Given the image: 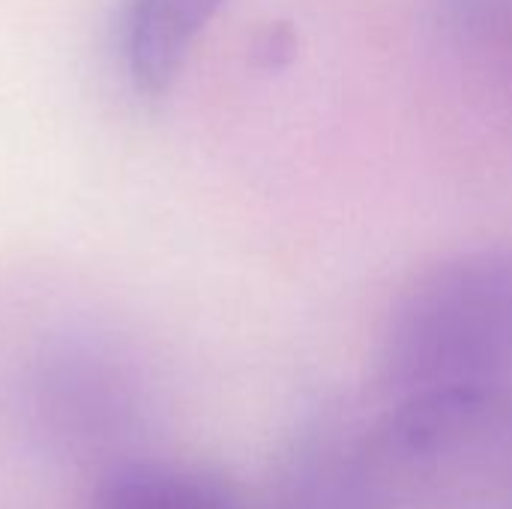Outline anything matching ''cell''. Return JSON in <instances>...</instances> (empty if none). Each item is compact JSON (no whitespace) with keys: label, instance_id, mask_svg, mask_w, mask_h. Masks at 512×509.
<instances>
[{"label":"cell","instance_id":"6da1fadb","mask_svg":"<svg viewBox=\"0 0 512 509\" xmlns=\"http://www.w3.org/2000/svg\"><path fill=\"white\" fill-rule=\"evenodd\" d=\"M354 459L372 509H512V384L393 402Z\"/></svg>","mask_w":512,"mask_h":509},{"label":"cell","instance_id":"7a4b0ae2","mask_svg":"<svg viewBox=\"0 0 512 509\" xmlns=\"http://www.w3.org/2000/svg\"><path fill=\"white\" fill-rule=\"evenodd\" d=\"M378 378L393 402L512 384V249H471L420 273L393 303Z\"/></svg>","mask_w":512,"mask_h":509},{"label":"cell","instance_id":"3957f363","mask_svg":"<svg viewBox=\"0 0 512 509\" xmlns=\"http://www.w3.org/2000/svg\"><path fill=\"white\" fill-rule=\"evenodd\" d=\"M36 417L69 441H102L129 429L138 396L129 363L111 348L72 339L39 357L30 375Z\"/></svg>","mask_w":512,"mask_h":509},{"label":"cell","instance_id":"277c9868","mask_svg":"<svg viewBox=\"0 0 512 509\" xmlns=\"http://www.w3.org/2000/svg\"><path fill=\"white\" fill-rule=\"evenodd\" d=\"M228 0H126L120 54L132 87L165 93L180 75L192 45Z\"/></svg>","mask_w":512,"mask_h":509},{"label":"cell","instance_id":"5b68a950","mask_svg":"<svg viewBox=\"0 0 512 509\" xmlns=\"http://www.w3.org/2000/svg\"><path fill=\"white\" fill-rule=\"evenodd\" d=\"M87 509H246L234 483L210 468L126 459L105 468Z\"/></svg>","mask_w":512,"mask_h":509},{"label":"cell","instance_id":"8992f818","mask_svg":"<svg viewBox=\"0 0 512 509\" xmlns=\"http://www.w3.org/2000/svg\"><path fill=\"white\" fill-rule=\"evenodd\" d=\"M282 509H372L360 486L354 444L324 450L294 465Z\"/></svg>","mask_w":512,"mask_h":509},{"label":"cell","instance_id":"52a82bcc","mask_svg":"<svg viewBox=\"0 0 512 509\" xmlns=\"http://www.w3.org/2000/svg\"><path fill=\"white\" fill-rule=\"evenodd\" d=\"M453 30L465 36H486L510 15V0H441Z\"/></svg>","mask_w":512,"mask_h":509},{"label":"cell","instance_id":"ba28073f","mask_svg":"<svg viewBox=\"0 0 512 509\" xmlns=\"http://www.w3.org/2000/svg\"><path fill=\"white\" fill-rule=\"evenodd\" d=\"M297 54V33L291 24H270L252 48V57L261 69H285Z\"/></svg>","mask_w":512,"mask_h":509}]
</instances>
